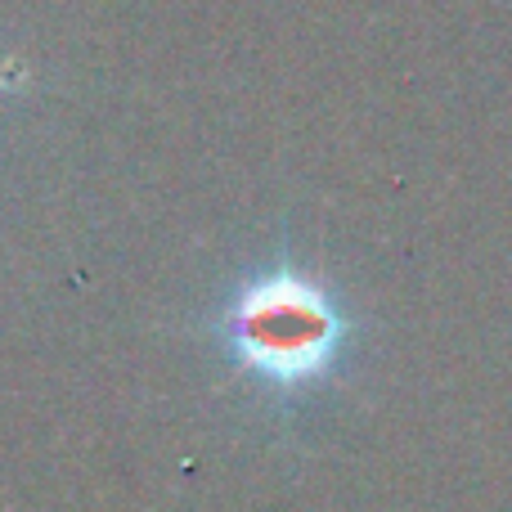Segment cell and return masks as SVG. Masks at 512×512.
Wrapping results in <instances>:
<instances>
[{"label":"cell","mask_w":512,"mask_h":512,"mask_svg":"<svg viewBox=\"0 0 512 512\" xmlns=\"http://www.w3.org/2000/svg\"><path fill=\"white\" fill-rule=\"evenodd\" d=\"M360 333L346 292L292 252L248 270L203 319L221 369L274 414H292L342 382Z\"/></svg>","instance_id":"1"}]
</instances>
